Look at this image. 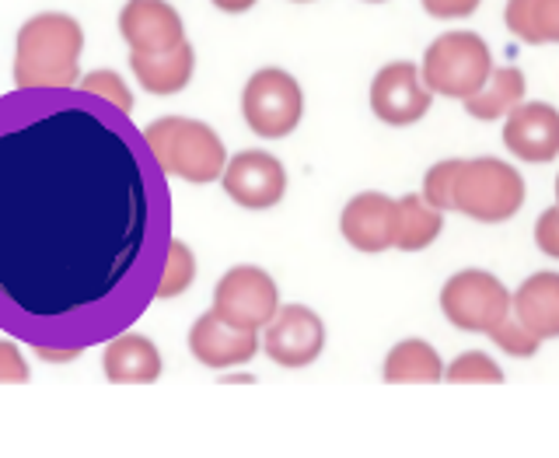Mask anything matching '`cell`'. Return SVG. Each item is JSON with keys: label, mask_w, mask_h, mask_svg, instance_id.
<instances>
[{"label": "cell", "mask_w": 559, "mask_h": 458, "mask_svg": "<svg viewBox=\"0 0 559 458\" xmlns=\"http://www.w3.org/2000/svg\"><path fill=\"white\" fill-rule=\"evenodd\" d=\"M259 347L266 357L280 367H308L322 357L325 350V326L322 319L305 305H284L259 329Z\"/></svg>", "instance_id": "8"}, {"label": "cell", "mask_w": 559, "mask_h": 458, "mask_svg": "<svg viewBox=\"0 0 559 458\" xmlns=\"http://www.w3.org/2000/svg\"><path fill=\"white\" fill-rule=\"evenodd\" d=\"M147 151L165 175L186 179L192 186H210L221 179L227 165L224 140L200 119L162 116L144 130Z\"/></svg>", "instance_id": "2"}, {"label": "cell", "mask_w": 559, "mask_h": 458, "mask_svg": "<svg viewBox=\"0 0 559 458\" xmlns=\"http://www.w3.org/2000/svg\"><path fill=\"white\" fill-rule=\"evenodd\" d=\"M78 87L84 95L116 105L119 113H127V116L133 113V95H130L127 81H122V74H116V70H92V74L78 78Z\"/></svg>", "instance_id": "23"}, {"label": "cell", "mask_w": 559, "mask_h": 458, "mask_svg": "<svg viewBox=\"0 0 559 458\" xmlns=\"http://www.w3.org/2000/svg\"><path fill=\"white\" fill-rule=\"evenodd\" d=\"M224 192L245 210H270L284 200L287 192V172L280 165V157L270 151H241L227 157L221 172Z\"/></svg>", "instance_id": "10"}, {"label": "cell", "mask_w": 559, "mask_h": 458, "mask_svg": "<svg viewBox=\"0 0 559 458\" xmlns=\"http://www.w3.org/2000/svg\"><path fill=\"white\" fill-rule=\"evenodd\" d=\"M524 207V179L514 165L500 157H459L451 189V210L479 221L500 224L511 221Z\"/></svg>", "instance_id": "3"}, {"label": "cell", "mask_w": 559, "mask_h": 458, "mask_svg": "<svg viewBox=\"0 0 559 458\" xmlns=\"http://www.w3.org/2000/svg\"><path fill=\"white\" fill-rule=\"evenodd\" d=\"M130 70L151 95H179L192 81L197 52H192L189 39H182L168 52H151V57L147 52H130Z\"/></svg>", "instance_id": "17"}, {"label": "cell", "mask_w": 559, "mask_h": 458, "mask_svg": "<svg viewBox=\"0 0 559 458\" xmlns=\"http://www.w3.org/2000/svg\"><path fill=\"white\" fill-rule=\"evenodd\" d=\"M503 25L528 46H559V0H507Z\"/></svg>", "instance_id": "19"}, {"label": "cell", "mask_w": 559, "mask_h": 458, "mask_svg": "<svg viewBox=\"0 0 559 458\" xmlns=\"http://www.w3.org/2000/svg\"><path fill=\"white\" fill-rule=\"evenodd\" d=\"M189 350L200 364L224 372V367L245 364L259 354V332L235 329L224 319H217L214 312H203L189 329Z\"/></svg>", "instance_id": "14"}, {"label": "cell", "mask_w": 559, "mask_h": 458, "mask_svg": "<svg viewBox=\"0 0 559 458\" xmlns=\"http://www.w3.org/2000/svg\"><path fill=\"white\" fill-rule=\"evenodd\" d=\"M214 8H221L224 14H241V11H249L255 8V0H210Z\"/></svg>", "instance_id": "30"}, {"label": "cell", "mask_w": 559, "mask_h": 458, "mask_svg": "<svg viewBox=\"0 0 559 458\" xmlns=\"http://www.w3.org/2000/svg\"><path fill=\"white\" fill-rule=\"evenodd\" d=\"M444 319L462 332H489L511 315V291L489 270H462L441 287Z\"/></svg>", "instance_id": "6"}, {"label": "cell", "mask_w": 559, "mask_h": 458, "mask_svg": "<svg viewBox=\"0 0 559 458\" xmlns=\"http://www.w3.org/2000/svg\"><path fill=\"white\" fill-rule=\"evenodd\" d=\"M35 354H39L43 361H74V357L81 354V350H78V347H74V350H46V347H39Z\"/></svg>", "instance_id": "31"}, {"label": "cell", "mask_w": 559, "mask_h": 458, "mask_svg": "<svg viewBox=\"0 0 559 458\" xmlns=\"http://www.w3.org/2000/svg\"><path fill=\"white\" fill-rule=\"evenodd\" d=\"M197 280V256L186 242L171 238L168 242V253H165V270L157 277V297H175L192 287Z\"/></svg>", "instance_id": "22"}, {"label": "cell", "mask_w": 559, "mask_h": 458, "mask_svg": "<svg viewBox=\"0 0 559 458\" xmlns=\"http://www.w3.org/2000/svg\"><path fill=\"white\" fill-rule=\"evenodd\" d=\"M430 17H468L476 14L483 0H419Z\"/></svg>", "instance_id": "29"}, {"label": "cell", "mask_w": 559, "mask_h": 458, "mask_svg": "<svg viewBox=\"0 0 559 458\" xmlns=\"http://www.w3.org/2000/svg\"><path fill=\"white\" fill-rule=\"evenodd\" d=\"M367 4H384V0H367Z\"/></svg>", "instance_id": "33"}, {"label": "cell", "mask_w": 559, "mask_h": 458, "mask_svg": "<svg viewBox=\"0 0 559 458\" xmlns=\"http://www.w3.org/2000/svg\"><path fill=\"white\" fill-rule=\"evenodd\" d=\"M441 232H444V210L430 207L424 197H416V192L395 200V245L392 249L424 253L437 242Z\"/></svg>", "instance_id": "18"}, {"label": "cell", "mask_w": 559, "mask_h": 458, "mask_svg": "<svg viewBox=\"0 0 559 458\" xmlns=\"http://www.w3.org/2000/svg\"><path fill=\"white\" fill-rule=\"evenodd\" d=\"M280 308V291L273 277L259 267H235L227 270L214 287V305L210 312L235 329L259 332Z\"/></svg>", "instance_id": "7"}, {"label": "cell", "mask_w": 559, "mask_h": 458, "mask_svg": "<svg viewBox=\"0 0 559 458\" xmlns=\"http://www.w3.org/2000/svg\"><path fill=\"white\" fill-rule=\"evenodd\" d=\"M511 315L528 332H535L542 343L556 340L559 337V273L542 270L524 280L511 294Z\"/></svg>", "instance_id": "15"}, {"label": "cell", "mask_w": 559, "mask_h": 458, "mask_svg": "<svg viewBox=\"0 0 559 458\" xmlns=\"http://www.w3.org/2000/svg\"><path fill=\"white\" fill-rule=\"evenodd\" d=\"M102 372L109 381H136V385H147V381H157L165 372L162 364V354H157V347L140 337V332H122L116 337L109 347H105L102 354Z\"/></svg>", "instance_id": "16"}, {"label": "cell", "mask_w": 559, "mask_h": 458, "mask_svg": "<svg viewBox=\"0 0 559 458\" xmlns=\"http://www.w3.org/2000/svg\"><path fill=\"white\" fill-rule=\"evenodd\" d=\"M32 372L11 340H0V381H28Z\"/></svg>", "instance_id": "28"}, {"label": "cell", "mask_w": 559, "mask_h": 458, "mask_svg": "<svg viewBox=\"0 0 559 458\" xmlns=\"http://www.w3.org/2000/svg\"><path fill=\"white\" fill-rule=\"evenodd\" d=\"M381 378L402 385V381H441L444 361L427 340H402L389 350L381 367Z\"/></svg>", "instance_id": "21"}, {"label": "cell", "mask_w": 559, "mask_h": 458, "mask_svg": "<svg viewBox=\"0 0 559 458\" xmlns=\"http://www.w3.org/2000/svg\"><path fill=\"white\" fill-rule=\"evenodd\" d=\"M433 105V92L409 60L384 63L371 81V113L389 127H413Z\"/></svg>", "instance_id": "9"}, {"label": "cell", "mask_w": 559, "mask_h": 458, "mask_svg": "<svg viewBox=\"0 0 559 458\" xmlns=\"http://www.w3.org/2000/svg\"><path fill=\"white\" fill-rule=\"evenodd\" d=\"M524 74L518 67H493V74L489 81L479 87L476 95L465 98V113L479 122H493V119H503L507 113L514 109L518 102H524Z\"/></svg>", "instance_id": "20"}, {"label": "cell", "mask_w": 559, "mask_h": 458, "mask_svg": "<svg viewBox=\"0 0 559 458\" xmlns=\"http://www.w3.org/2000/svg\"><path fill=\"white\" fill-rule=\"evenodd\" d=\"M503 144L521 162H552L559 157V109L549 102H518L507 113Z\"/></svg>", "instance_id": "11"}, {"label": "cell", "mask_w": 559, "mask_h": 458, "mask_svg": "<svg viewBox=\"0 0 559 458\" xmlns=\"http://www.w3.org/2000/svg\"><path fill=\"white\" fill-rule=\"evenodd\" d=\"M493 74V52L476 32H444L427 46L419 78L433 95L465 102Z\"/></svg>", "instance_id": "4"}, {"label": "cell", "mask_w": 559, "mask_h": 458, "mask_svg": "<svg viewBox=\"0 0 559 458\" xmlns=\"http://www.w3.org/2000/svg\"><path fill=\"white\" fill-rule=\"evenodd\" d=\"M294 4H308V0H294Z\"/></svg>", "instance_id": "34"}, {"label": "cell", "mask_w": 559, "mask_h": 458, "mask_svg": "<svg viewBox=\"0 0 559 458\" xmlns=\"http://www.w3.org/2000/svg\"><path fill=\"white\" fill-rule=\"evenodd\" d=\"M444 378L448 381H489V385H500L503 381V367L489 354H479V350H465L459 361H451L444 367Z\"/></svg>", "instance_id": "24"}, {"label": "cell", "mask_w": 559, "mask_h": 458, "mask_svg": "<svg viewBox=\"0 0 559 458\" xmlns=\"http://www.w3.org/2000/svg\"><path fill=\"white\" fill-rule=\"evenodd\" d=\"M454 172H459V157H448V162L430 165V172L424 175V192H419V197L437 210H451Z\"/></svg>", "instance_id": "26"}, {"label": "cell", "mask_w": 559, "mask_h": 458, "mask_svg": "<svg viewBox=\"0 0 559 458\" xmlns=\"http://www.w3.org/2000/svg\"><path fill=\"white\" fill-rule=\"evenodd\" d=\"M535 242L549 259H559V207L542 210V218L535 224Z\"/></svg>", "instance_id": "27"}, {"label": "cell", "mask_w": 559, "mask_h": 458, "mask_svg": "<svg viewBox=\"0 0 559 458\" xmlns=\"http://www.w3.org/2000/svg\"><path fill=\"white\" fill-rule=\"evenodd\" d=\"M556 207H559V175H556Z\"/></svg>", "instance_id": "32"}, {"label": "cell", "mask_w": 559, "mask_h": 458, "mask_svg": "<svg viewBox=\"0 0 559 458\" xmlns=\"http://www.w3.org/2000/svg\"><path fill=\"white\" fill-rule=\"evenodd\" d=\"M241 116L262 140H280L297 130L305 116V92L287 70H255L241 92Z\"/></svg>", "instance_id": "5"}, {"label": "cell", "mask_w": 559, "mask_h": 458, "mask_svg": "<svg viewBox=\"0 0 559 458\" xmlns=\"http://www.w3.org/2000/svg\"><path fill=\"white\" fill-rule=\"evenodd\" d=\"M119 35L130 52H168L186 39V25L168 0H127L119 11Z\"/></svg>", "instance_id": "12"}, {"label": "cell", "mask_w": 559, "mask_h": 458, "mask_svg": "<svg viewBox=\"0 0 559 458\" xmlns=\"http://www.w3.org/2000/svg\"><path fill=\"white\" fill-rule=\"evenodd\" d=\"M340 232L357 253H384L395 245V200L384 192H357L343 207Z\"/></svg>", "instance_id": "13"}, {"label": "cell", "mask_w": 559, "mask_h": 458, "mask_svg": "<svg viewBox=\"0 0 559 458\" xmlns=\"http://www.w3.org/2000/svg\"><path fill=\"white\" fill-rule=\"evenodd\" d=\"M84 28L70 14H35L14 39V84L22 92L78 87Z\"/></svg>", "instance_id": "1"}, {"label": "cell", "mask_w": 559, "mask_h": 458, "mask_svg": "<svg viewBox=\"0 0 559 458\" xmlns=\"http://www.w3.org/2000/svg\"><path fill=\"white\" fill-rule=\"evenodd\" d=\"M489 340H493L503 354H511V357H535L538 354V347H542V340L535 337V332H528L524 329L514 315H507L503 322H497L493 329L486 332Z\"/></svg>", "instance_id": "25"}]
</instances>
